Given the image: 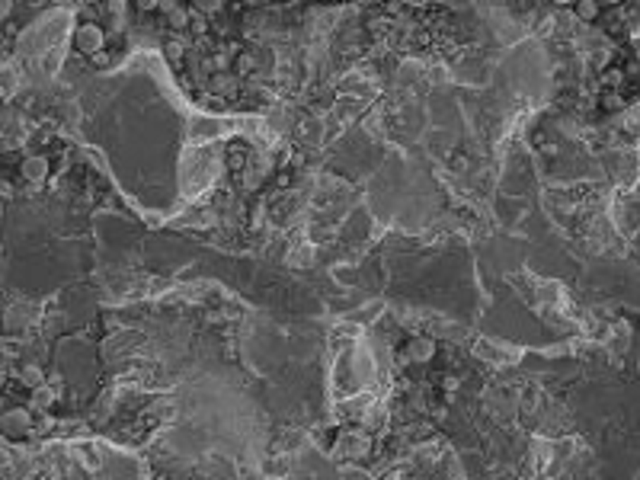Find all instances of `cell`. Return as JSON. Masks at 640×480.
Segmentation results:
<instances>
[{"label": "cell", "mask_w": 640, "mask_h": 480, "mask_svg": "<svg viewBox=\"0 0 640 480\" xmlns=\"http://www.w3.org/2000/svg\"><path fill=\"white\" fill-rule=\"evenodd\" d=\"M410 352H413V359H429L432 352H436V346H432V340H413V346H410Z\"/></svg>", "instance_id": "3"}, {"label": "cell", "mask_w": 640, "mask_h": 480, "mask_svg": "<svg viewBox=\"0 0 640 480\" xmlns=\"http://www.w3.org/2000/svg\"><path fill=\"white\" fill-rule=\"evenodd\" d=\"M577 13L583 16V20H596V16H598V7H596V4H579Z\"/></svg>", "instance_id": "4"}, {"label": "cell", "mask_w": 640, "mask_h": 480, "mask_svg": "<svg viewBox=\"0 0 640 480\" xmlns=\"http://www.w3.org/2000/svg\"><path fill=\"white\" fill-rule=\"evenodd\" d=\"M23 173H26V180L39 183L45 173H49V160H45V157H29L26 164H23Z\"/></svg>", "instance_id": "2"}, {"label": "cell", "mask_w": 640, "mask_h": 480, "mask_svg": "<svg viewBox=\"0 0 640 480\" xmlns=\"http://www.w3.org/2000/svg\"><path fill=\"white\" fill-rule=\"evenodd\" d=\"M93 64H97V68H106V64H109V55H106V51H97V55H93Z\"/></svg>", "instance_id": "5"}, {"label": "cell", "mask_w": 640, "mask_h": 480, "mask_svg": "<svg viewBox=\"0 0 640 480\" xmlns=\"http://www.w3.org/2000/svg\"><path fill=\"white\" fill-rule=\"evenodd\" d=\"M74 45L84 51V55L93 58L97 51H103V29L93 26V23H84V26L74 32Z\"/></svg>", "instance_id": "1"}]
</instances>
